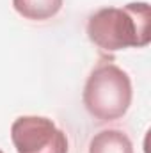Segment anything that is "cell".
<instances>
[{
  "instance_id": "cell-6",
  "label": "cell",
  "mask_w": 151,
  "mask_h": 153,
  "mask_svg": "<svg viewBox=\"0 0 151 153\" xmlns=\"http://www.w3.org/2000/svg\"><path fill=\"white\" fill-rule=\"evenodd\" d=\"M0 153H4V152H2V150H0Z\"/></svg>"
},
{
  "instance_id": "cell-5",
  "label": "cell",
  "mask_w": 151,
  "mask_h": 153,
  "mask_svg": "<svg viewBox=\"0 0 151 153\" xmlns=\"http://www.w3.org/2000/svg\"><path fill=\"white\" fill-rule=\"evenodd\" d=\"M13 7L20 16L41 22L53 18L62 7V0H13Z\"/></svg>"
},
{
  "instance_id": "cell-2",
  "label": "cell",
  "mask_w": 151,
  "mask_h": 153,
  "mask_svg": "<svg viewBox=\"0 0 151 153\" xmlns=\"http://www.w3.org/2000/svg\"><path fill=\"white\" fill-rule=\"evenodd\" d=\"M132 103V80L115 64H100L84 87V105L98 121H114L126 114Z\"/></svg>"
},
{
  "instance_id": "cell-3",
  "label": "cell",
  "mask_w": 151,
  "mask_h": 153,
  "mask_svg": "<svg viewBox=\"0 0 151 153\" xmlns=\"http://www.w3.org/2000/svg\"><path fill=\"white\" fill-rule=\"evenodd\" d=\"M11 139L18 153H68V137L43 116H21L11 126Z\"/></svg>"
},
{
  "instance_id": "cell-1",
  "label": "cell",
  "mask_w": 151,
  "mask_h": 153,
  "mask_svg": "<svg viewBox=\"0 0 151 153\" xmlns=\"http://www.w3.org/2000/svg\"><path fill=\"white\" fill-rule=\"evenodd\" d=\"M87 36L103 52L148 46L151 41L150 4L132 2L124 7H103L96 11L87 22Z\"/></svg>"
},
{
  "instance_id": "cell-4",
  "label": "cell",
  "mask_w": 151,
  "mask_h": 153,
  "mask_svg": "<svg viewBox=\"0 0 151 153\" xmlns=\"http://www.w3.org/2000/svg\"><path fill=\"white\" fill-rule=\"evenodd\" d=\"M89 153H133V144L123 130L109 128L91 139Z\"/></svg>"
}]
</instances>
